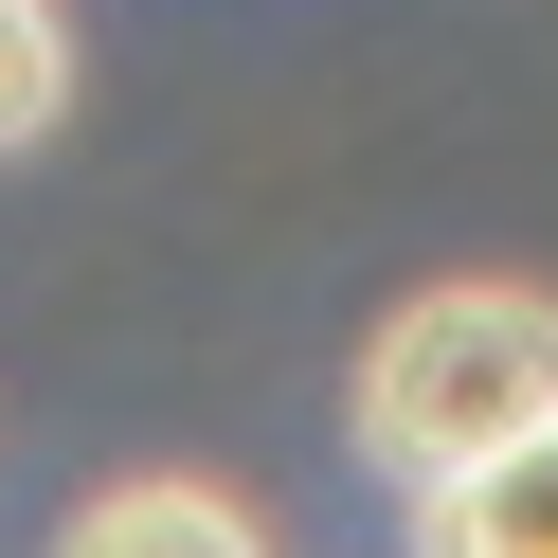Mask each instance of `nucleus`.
Masks as SVG:
<instances>
[{"mask_svg": "<svg viewBox=\"0 0 558 558\" xmlns=\"http://www.w3.org/2000/svg\"><path fill=\"white\" fill-rule=\"evenodd\" d=\"M342 414H361V469L433 505L450 469H486V450H522L558 414V289H522V270L397 289L378 342H361V378H342Z\"/></svg>", "mask_w": 558, "mask_h": 558, "instance_id": "f257e3e1", "label": "nucleus"}, {"mask_svg": "<svg viewBox=\"0 0 558 558\" xmlns=\"http://www.w3.org/2000/svg\"><path fill=\"white\" fill-rule=\"evenodd\" d=\"M54 558H270V541H253V505H234V486H198V469H126V486H90V505L54 522Z\"/></svg>", "mask_w": 558, "mask_h": 558, "instance_id": "f03ea898", "label": "nucleus"}, {"mask_svg": "<svg viewBox=\"0 0 558 558\" xmlns=\"http://www.w3.org/2000/svg\"><path fill=\"white\" fill-rule=\"evenodd\" d=\"M414 558H558V414L522 450H486V469H450L414 505Z\"/></svg>", "mask_w": 558, "mask_h": 558, "instance_id": "7ed1b4c3", "label": "nucleus"}, {"mask_svg": "<svg viewBox=\"0 0 558 558\" xmlns=\"http://www.w3.org/2000/svg\"><path fill=\"white\" fill-rule=\"evenodd\" d=\"M54 109H73V37H54V0H0V162L54 145Z\"/></svg>", "mask_w": 558, "mask_h": 558, "instance_id": "20e7f679", "label": "nucleus"}]
</instances>
